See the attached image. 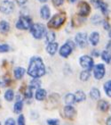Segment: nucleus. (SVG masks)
Wrapping results in <instances>:
<instances>
[{"mask_svg":"<svg viewBox=\"0 0 111 125\" xmlns=\"http://www.w3.org/2000/svg\"><path fill=\"white\" fill-rule=\"evenodd\" d=\"M76 1H77V0H70V2L71 3H75Z\"/></svg>","mask_w":111,"mask_h":125,"instance_id":"obj_45","label":"nucleus"},{"mask_svg":"<svg viewBox=\"0 0 111 125\" xmlns=\"http://www.w3.org/2000/svg\"><path fill=\"white\" fill-rule=\"evenodd\" d=\"M102 25H103V28L106 31H109V30L111 29V26H110V23H109V21H107V20H103V21H102Z\"/></svg>","mask_w":111,"mask_h":125,"instance_id":"obj_36","label":"nucleus"},{"mask_svg":"<svg viewBox=\"0 0 111 125\" xmlns=\"http://www.w3.org/2000/svg\"><path fill=\"white\" fill-rule=\"evenodd\" d=\"M64 102L65 104H66V105H73L76 103L75 95L73 93L67 94L64 97Z\"/></svg>","mask_w":111,"mask_h":125,"instance_id":"obj_21","label":"nucleus"},{"mask_svg":"<svg viewBox=\"0 0 111 125\" xmlns=\"http://www.w3.org/2000/svg\"><path fill=\"white\" fill-rule=\"evenodd\" d=\"M101 57L103 60V62H105L108 64H111V53L108 52L107 50H104L101 52Z\"/></svg>","mask_w":111,"mask_h":125,"instance_id":"obj_24","label":"nucleus"},{"mask_svg":"<svg viewBox=\"0 0 111 125\" xmlns=\"http://www.w3.org/2000/svg\"><path fill=\"white\" fill-rule=\"evenodd\" d=\"M9 31H10V23L5 20L0 21V33L6 34Z\"/></svg>","mask_w":111,"mask_h":125,"instance_id":"obj_20","label":"nucleus"},{"mask_svg":"<svg viewBox=\"0 0 111 125\" xmlns=\"http://www.w3.org/2000/svg\"><path fill=\"white\" fill-rule=\"evenodd\" d=\"M27 73L33 79H39L43 77L46 73L43 59L39 56H33L29 61Z\"/></svg>","mask_w":111,"mask_h":125,"instance_id":"obj_1","label":"nucleus"},{"mask_svg":"<svg viewBox=\"0 0 111 125\" xmlns=\"http://www.w3.org/2000/svg\"><path fill=\"white\" fill-rule=\"evenodd\" d=\"M103 0H91V4L97 9H100L101 5H103Z\"/></svg>","mask_w":111,"mask_h":125,"instance_id":"obj_32","label":"nucleus"},{"mask_svg":"<svg viewBox=\"0 0 111 125\" xmlns=\"http://www.w3.org/2000/svg\"><path fill=\"white\" fill-rule=\"evenodd\" d=\"M16 1H17V3H18L20 5H23L28 2V0H16Z\"/></svg>","mask_w":111,"mask_h":125,"instance_id":"obj_41","label":"nucleus"},{"mask_svg":"<svg viewBox=\"0 0 111 125\" xmlns=\"http://www.w3.org/2000/svg\"><path fill=\"white\" fill-rule=\"evenodd\" d=\"M63 113L64 116L68 120H73L77 115V110L73 105H65L63 108Z\"/></svg>","mask_w":111,"mask_h":125,"instance_id":"obj_11","label":"nucleus"},{"mask_svg":"<svg viewBox=\"0 0 111 125\" xmlns=\"http://www.w3.org/2000/svg\"><path fill=\"white\" fill-rule=\"evenodd\" d=\"M65 0H52V4L53 5L55 6H60V5H63V3H64Z\"/></svg>","mask_w":111,"mask_h":125,"instance_id":"obj_37","label":"nucleus"},{"mask_svg":"<svg viewBox=\"0 0 111 125\" xmlns=\"http://www.w3.org/2000/svg\"><path fill=\"white\" fill-rule=\"evenodd\" d=\"M45 41L50 44V43H52V42H55V39H56V34H55L54 31H46L45 33Z\"/></svg>","mask_w":111,"mask_h":125,"instance_id":"obj_23","label":"nucleus"},{"mask_svg":"<svg viewBox=\"0 0 111 125\" xmlns=\"http://www.w3.org/2000/svg\"><path fill=\"white\" fill-rule=\"evenodd\" d=\"M91 21H92L94 25H98V24H100V23H102L103 20L101 19V17L100 15L96 14V15H93V17H92V19H91Z\"/></svg>","mask_w":111,"mask_h":125,"instance_id":"obj_30","label":"nucleus"},{"mask_svg":"<svg viewBox=\"0 0 111 125\" xmlns=\"http://www.w3.org/2000/svg\"><path fill=\"white\" fill-rule=\"evenodd\" d=\"M23 109V101H16L13 105V112L15 114H21Z\"/></svg>","mask_w":111,"mask_h":125,"instance_id":"obj_27","label":"nucleus"},{"mask_svg":"<svg viewBox=\"0 0 111 125\" xmlns=\"http://www.w3.org/2000/svg\"><path fill=\"white\" fill-rule=\"evenodd\" d=\"M77 10H78V15L81 17H86L90 14L91 13V6L87 2L85 1H81L79 2L77 5Z\"/></svg>","mask_w":111,"mask_h":125,"instance_id":"obj_9","label":"nucleus"},{"mask_svg":"<svg viewBox=\"0 0 111 125\" xmlns=\"http://www.w3.org/2000/svg\"><path fill=\"white\" fill-rule=\"evenodd\" d=\"M17 123H18V125H25V124H26V122H25V117H24L23 115H20L18 116V119H17Z\"/></svg>","mask_w":111,"mask_h":125,"instance_id":"obj_34","label":"nucleus"},{"mask_svg":"<svg viewBox=\"0 0 111 125\" xmlns=\"http://www.w3.org/2000/svg\"><path fill=\"white\" fill-rule=\"evenodd\" d=\"M103 89L107 96H109L111 98V80L107 81L105 83L103 84Z\"/></svg>","mask_w":111,"mask_h":125,"instance_id":"obj_26","label":"nucleus"},{"mask_svg":"<svg viewBox=\"0 0 111 125\" xmlns=\"http://www.w3.org/2000/svg\"><path fill=\"white\" fill-rule=\"evenodd\" d=\"M39 1H40L41 3H44V2H46L47 0H39Z\"/></svg>","mask_w":111,"mask_h":125,"instance_id":"obj_44","label":"nucleus"},{"mask_svg":"<svg viewBox=\"0 0 111 125\" xmlns=\"http://www.w3.org/2000/svg\"><path fill=\"white\" fill-rule=\"evenodd\" d=\"M65 21H66V14L64 13H56L51 18L47 26L49 27L50 29H58L64 24Z\"/></svg>","mask_w":111,"mask_h":125,"instance_id":"obj_2","label":"nucleus"},{"mask_svg":"<svg viewBox=\"0 0 111 125\" xmlns=\"http://www.w3.org/2000/svg\"><path fill=\"white\" fill-rule=\"evenodd\" d=\"M106 50L108 52L111 53V40H109L106 45Z\"/></svg>","mask_w":111,"mask_h":125,"instance_id":"obj_40","label":"nucleus"},{"mask_svg":"<svg viewBox=\"0 0 111 125\" xmlns=\"http://www.w3.org/2000/svg\"><path fill=\"white\" fill-rule=\"evenodd\" d=\"M75 48H76V43L74 41H72V40L68 39V40L66 41L65 44H63L60 47V48L59 50V54L61 57L68 58L72 54V52L74 51Z\"/></svg>","mask_w":111,"mask_h":125,"instance_id":"obj_3","label":"nucleus"},{"mask_svg":"<svg viewBox=\"0 0 111 125\" xmlns=\"http://www.w3.org/2000/svg\"><path fill=\"white\" fill-rule=\"evenodd\" d=\"M89 96H90V98L92 100H94V101H99L101 98V93L100 91V89L98 88H95V87H93L92 88L89 92Z\"/></svg>","mask_w":111,"mask_h":125,"instance_id":"obj_14","label":"nucleus"},{"mask_svg":"<svg viewBox=\"0 0 111 125\" xmlns=\"http://www.w3.org/2000/svg\"><path fill=\"white\" fill-rule=\"evenodd\" d=\"M79 64L82 68L87 71H93L94 67V61L91 55H84L79 57Z\"/></svg>","mask_w":111,"mask_h":125,"instance_id":"obj_6","label":"nucleus"},{"mask_svg":"<svg viewBox=\"0 0 111 125\" xmlns=\"http://www.w3.org/2000/svg\"><path fill=\"white\" fill-rule=\"evenodd\" d=\"M10 50V47L7 44H0V53H6Z\"/></svg>","mask_w":111,"mask_h":125,"instance_id":"obj_33","label":"nucleus"},{"mask_svg":"<svg viewBox=\"0 0 111 125\" xmlns=\"http://www.w3.org/2000/svg\"><path fill=\"white\" fill-rule=\"evenodd\" d=\"M0 125H1V123H0Z\"/></svg>","mask_w":111,"mask_h":125,"instance_id":"obj_47","label":"nucleus"},{"mask_svg":"<svg viewBox=\"0 0 111 125\" xmlns=\"http://www.w3.org/2000/svg\"><path fill=\"white\" fill-rule=\"evenodd\" d=\"M5 99L6 101L11 102L14 99V92H13V89H7L6 91L5 92Z\"/></svg>","mask_w":111,"mask_h":125,"instance_id":"obj_28","label":"nucleus"},{"mask_svg":"<svg viewBox=\"0 0 111 125\" xmlns=\"http://www.w3.org/2000/svg\"><path fill=\"white\" fill-rule=\"evenodd\" d=\"M47 124L48 125H60V120L59 119H48L47 120Z\"/></svg>","mask_w":111,"mask_h":125,"instance_id":"obj_35","label":"nucleus"},{"mask_svg":"<svg viewBox=\"0 0 111 125\" xmlns=\"http://www.w3.org/2000/svg\"><path fill=\"white\" fill-rule=\"evenodd\" d=\"M110 111H111V105H110Z\"/></svg>","mask_w":111,"mask_h":125,"instance_id":"obj_46","label":"nucleus"},{"mask_svg":"<svg viewBox=\"0 0 111 125\" xmlns=\"http://www.w3.org/2000/svg\"><path fill=\"white\" fill-rule=\"evenodd\" d=\"M75 99L76 103H81L86 100V94L83 91V90H77L75 92Z\"/></svg>","mask_w":111,"mask_h":125,"instance_id":"obj_19","label":"nucleus"},{"mask_svg":"<svg viewBox=\"0 0 111 125\" xmlns=\"http://www.w3.org/2000/svg\"><path fill=\"white\" fill-rule=\"evenodd\" d=\"M91 78V72L90 71H87V70H84L82 71L79 74V79H80L81 81H87L89 79Z\"/></svg>","mask_w":111,"mask_h":125,"instance_id":"obj_25","label":"nucleus"},{"mask_svg":"<svg viewBox=\"0 0 111 125\" xmlns=\"http://www.w3.org/2000/svg\"><path fill=\"white\" fill-rule=\"evenodd\" d=\"M47 96V92L45 89H38L36 90V93H35V98L37 100V101H44V99L46 98Z\"/></svg>","mask_w":111,"mask_h":125,"instance_id":"obj_17","label":"nucleus"},{"mask_svg":"<svg viewBox=\"0 0 111 125\" xmlns=\"http://www.w3.org/2000/svg\"><path fill=\"white\" fill-rule=\"evenodd\" d=\"M109 38L110 39V40H111V29L109 31Z\"/></svg>","mask_w":111,"mask_h":125,"instance_id":"obj_43","label":"nucleus"},{"mask_svg":"<svg viewBox=\"0 0 111 125\" xmlns=\"http://www.w3.org/2000/svg\"><path fill=\"white\" fill-rule=\"evenodd\" d=\"M33 25L32 19L28 15H21L16 21L15 27L18 30H30Z\"/></svg>","mask_w":111,"mask_h":125,"instance_id":"obj_5","label":"nucleus"},{"mask_svg":"<svg viewBox=\"0 0 111 125\" xmlns=\"http://www.w3.org/2000/svg\"><path fill=\"white\" fill-rule=\"evenodd\" d=\"M25 73H26L25 68L21 67V66L16 67L15 69H14V71H13V75H14V78H15L16 80H21V79L24 77Z\"/></svg>","mask_w":111,"mask_h":125,"instance_id":"obj_15","label":"nucleus"},{"mask_svg":"<svg viewBox=\"0 0 111 125\" xmlns=\"http://www.w3.org/2000/svg\"><path fill=\"white\" fill-rule=\"evenodd\" d=\"M101 53H100L99 50H96V49H93L92 51V53H91L92 56H93V57H99V56H101Z\"/></svg>","mask_w":111,"mask_h":125,"instance_id":"obj_38","label":"nucleus"},{"mask_svg":"<svg viewBox=\"0 0 111 125\" xmlns=\"http://www.w3.org/2000/svg\"><path fill=\"white\" fill-rule=\"evenodd\" d=\"M5 125H15V121L13 120V118H8L7 120L5 121Z\"/></svg>","mask_w":111,"mask_h":125,"instance_id":"obj_39","label":"nucleus"},{"mask_svg":"<svg viewBox=\"0 0 111 125\" xmlns=\"http://www.w3.org/2000/svg\"><path fill=\"white\" fill-rule=\"evenodd\" d=\"M106 125H111V116H109L106 120Z\"/></svg>","mask_w":111,"mask_h":125,"instance_id":"obj_42","label":"nucleus"},{"mask_svg":"<svg viewBox=\"0 0 111 125\" xmlns=\"http://www.w3.org/2000/svg\"><path fill=\"white\" fill-rule=\"evenodd\" d=\"M75 43L80 48H85L89 43V37L86 32H78L75 36Z\"/></svg>","mask_w":111,"mask_h":125,"instance_id":"obj_7","label":"nucleus"},{"mask_svg":"<svg viewBox=\"0 0 111 125\" xmlns=\"http://www.w3.org/2000/svg\"><path fill=\"white\" fill-rule=\"evenodd\" d=\"M0 10L5 14H10L14 10V4L9 0H4L0 5Z\"/></svg>","mask_w":111,"mask_h":125,"instance_id":"obj_10","label":"nucleus"},{"mask_svg":"<svg viewBox=\"0 0 111 125\" xmlns=\"http://www.w3.org/2000/svg\"><path fill=\"white\" fill-rule=\"evenodd\" d=\"M93 74L95 80L101 81L106 75V66L104 63H97L93 69Z\"/></svg>","mask_w":111,"mask_h":125,"instance_id":"obj_8","label":"nucleus"},{"mask_svg":"<svg viewBox=\"0 0 111 125\" xmlns=\"http://www.w3.org/2000/svg\"><path fill=\"white\" fill-rule=\"evenodd\" d=\"M40 15L42 19L44 20H48L51 17V10L48 5H43L40 10Z\"/></svg>","mask_w":111,"mask_h":125,"instance_id":"obj_18","label":"nucleus"},{"mask_svg":"<svg viewBox=\"0 0 111 125\" xmlns=\"http://www.w3.org/2000/svg\"><path fill=\"white\" fill-rule=\"evenodd\" d=\"M23 97L24 99H31L33 97V90L28 87L23 92Z\"/></svg>","mask_w":111,"mask_h":125,"instance_id":"obj_29","label":"nucleus"},{"mask_svg":"<svg viewBox=\"0 0 111 125\" xmlns=\"http://www.w3.org/2000/svg\"><path fill=\"white\" fill-rule=\"evenodd\" d=\"M97 107L98 109L102 113H107L110 108V104L107 100L105 99H100L97 104Z\"/></svg>","mask_w":111,"mask_h":125,"instance_id":"obj_12","label":"nucleus"},{"mask_svg":"<svg viewBox=\"0 0 111 125\" xmlns=\"http://www.w3.org/2000/svg\"><path fill=\"white\" fill-rule=\"evenodd\" d=\"M30 33L36 39H41L45 36L46 30L44 24L35 23L30 28Z\"/></svg>","mask_w":111,"mask_h":125,"instance_id":"obj_4","label":"nucleus"},{"mask_svg":"<svg viewBox=\"0 0 111 125\" xmlns=\"http://www.w3.org/2000/svg\"><path fill=\"white\" fill-rule=\"evenodd\" d=\"M101 13H102V14L105 16H108L109 15V6H108V5H107L106 3L104 2L103 3V5L101 6Z\"/></svg>","mask_w":111,"mask_h":125,"instance_id":"obj_31","label":"nucleus"},{"mask_svg":"<svg viewBox=\"0 0 111 125\" xmlns=\"http://www.w3.org/2000/svg\"><path fill=\"white\" fill-rule=\"evenodd\" d=\"M41 81L39 80V79H33L32 81H30V83H29V88H30L32 90H36V89H41Z\"/></svg>","mask_w":111,"mask_h":125,"instance_id":"obj_22","label":"nucleus"},{"mask_svg":"<svg viewBox=\"0 0 111 125\" xmlns=\"http://www.w3.org/2000/svg\"><path fill=\"white\" fill-rule=\"evenodd\" d=\"M100 39H101V36L98 31H93L89 36V42L93 47H96L99 44Z\"/></svg>","mask_w":111,"mask_h":125,"instance_id":"obj_13","label":"nucleus"},{"mask_svg":"<svg viewBox=\"0 0 111 125\" xmlns=\"http://www.w3.org/2000/svg\"><path fill=\"white\" fill-rule=\"evenodd\" d=\"M59 48V44L57 42H52L46 46V52L50 55H54Z\"/></svg>","mask_w":111,"mask_h":125,"instance_id":"obj_16","label":"nucleus"}]
</instances>
